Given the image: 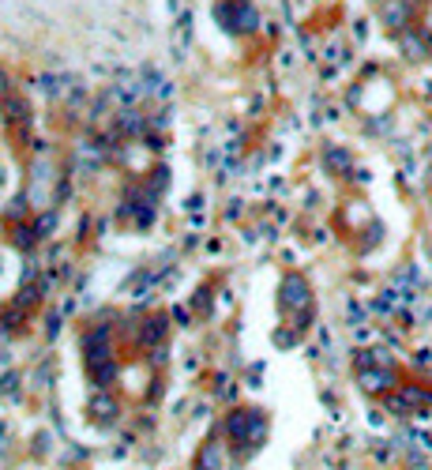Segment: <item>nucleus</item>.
<instances>
[{
	"mask_svg": "<svg viewBox=\"0 0 432 470\" xmlns=\"http://www.w3.org/2000/svg\"><path fill=\"white\" fill-rule=\"evenodd\" d=\"M361 384H365V388H388V384H391V373H369V368H365V373H361Z\"/></svg>",
	"mask_w": 432,
	"mask_h": 470,
	"instance_id": "1",
	"label": "nucleus"
}]
</instances>
